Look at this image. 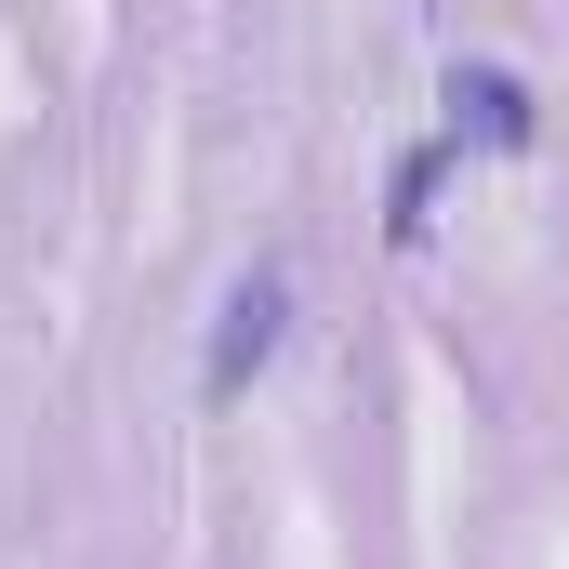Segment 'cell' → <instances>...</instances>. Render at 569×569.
Segmentation results:
<instances>
[{"label": "cell", "mask_w": 569, "mask_h": 569, "mask_svg": "<svg viewBox=\"0 0 569 569\" xmlns=\"http://www.w3.org/2000/svg\"><path fill=\"white\" fill-rule=\"evenodd\" d=\"M279 318H291V279H239V291H226V331H212V385L266 371V358H279Z\"/></svg>", "instance_id": "6da1fadb"}, {"label": "cell", "mask_w": 569, "mask_h": 569, "mask_svg": "<svg viewBox=\"0 0 569 569\" xmlns=\"http://www.w3.org/2000/svg\"><path fill=\"white\" fill-rule=\"evenodd\" d=\"M450 133H477V146H530V93H517L503 67H450Z\"/></svg>", "instance_id": "7a4b0ae2"}]
</instances>
